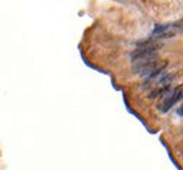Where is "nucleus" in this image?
Returning <instances> with one entry per match:
<instances>
[{"instance_id": "nucleus-1", "label": "nucleus", "mask_w": 183, "mask_h": 170, "mask_svg": "<svg viewBox=\"0 0 183 170\" xmlns=\"http://www.w3.org/2000/svg\"><path fill=\"white\" fill-rule=\"evenodd\" d=\"M180 99H183V85L180 88H178V89H174V91L164 99V103L160 105V111H162V113H167L169 110L172 108L176 103H179Z\"/></svg>"}, {"instance_id": "nucleus-4", "label": "nucleus", "mask_w": 183, "mask_h": 170, "mask_svg": "<svg viewBox=\"0 0 183 170\" xmlns=\"http://www.w3.org/2000/svg\"><path fill=\"white\" fill-rule=\"evenodd\" d=\"M173 77H174L173 74H170V75H164V77H163L160 81H159V85H160V87H166V85H169V84L172 82Z\"/></svg>"}, {"instance_id": "nucleus-5", "label": "nucleus", "mask_w": 183, "mask_h": 170, "mask_svg": "<svg viewBox=\"0 0 183 170\" xmlns=\"http://www.w3.org/2000/svg\"><path fill=\"white\" fill-rule=\"evenodd\" d=\"M178 115H179V117H183V105L178 110Z\"/></svg>"}, {"instance_id": "nucleus-2", "label": "nucleus", "mask_w": 183, "mask_h": 170, "mask_svg": "<svg viewBox=\"0 0 183 170\" xmlns=\"http://www.w3.org/2000/svg\"><path fill=\"white\" fill-rule=\"evenodd\" d=\"M167 94H170V88H169V85H166V87H162V88H159V89H154V91H152V92H150V95H148V98L154 99V98L164 97V95H167Z\"/></svg>"}, {"instance_id": "nucleus-3", "label": "nucleus", "mask_w": 183, "mask_h": 170, "mask_svg": "<svg viewBox=\"0 0 183 170\" xmlns=\"http://www.w3.org/2000/svg\"><path fill=\"white\" fill-rule=\"evenodd\" d=\"M169 29H170V25H159V26H156L154 29H153V32H152V36H156V38H159L160 35H163L164 32H167Z\"/></svg>"}]
</instances>
